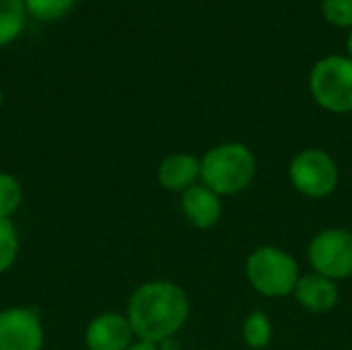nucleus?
Instances as JSON below:
<instances>
[{"label": "nucleus", "mask_w": 352, "mask_h": 350, "mask_svg": "<svg viewBox=\"0 0 352 350\" xmlns=\"http://www.w3.org/2000/svg\"><path fill=\"white\" fill-rule=\"evenodd\" d=\"M25 14L23 0H0V47L19 37L25 27Z\"/></svg>", "instance_id": "f8f14e48"}, {"label": "nucleus", "mask_w": 352, "mask_h": 350, "mask_svg": "<svg viewBox=\"0 0 352 350\" xmlns=\"http://www.w3.org/2000/svg\"><path fill=\"white\" fill-rule=\"evenodd\" d=\"M19 233L12 221L0 219V274L8 272L19 256Z\"/></svg>", "instance_id": "2eb2a0df"}, {"label": "nucleus", "mask_w": 352, "mask_h": 350, "mask_svg": "<svg viewBox=\"0 0 352 350\" xmlns=\"http://www.w3.org/2000/svg\"><path fill=\"white\" fill-rule=\"evenodd\" d=\"M190 350H192V349H190Z\"/></svg>", "instance_id": "4be33fe9"}, {"label": "nucleus", "mask_w": 352, "mask_h": 350, "mask_svg": "<svg viewBox=\"0 0 352 350\" xmlns=\"http://www.w3.org/2000/svg\"><path fill=\"white\" fill-rule=\"evenodd\" d=\"M324 17L336 27H352V0H324Z\"/></svg>", "instance_id": "f3484780"}, {"label": "nucleus", "mask_w": 352, "mask_h": 350, "mask_svg": "<svg viewBox=\"0 0 352 350\" xmlns=\"http://www.w3.org/2000/svg\"><path fill=\"white\" fill-rule=\"evenodd\" d=\"M136 340L126 314L105 311L95 316L85 330L87 350H126Z\"/></svg>", "instance_id": "6e6552de"}, {"label": "nucleus", "mask_w": 352, "mask_h": 350, "mask_svg": "<svg viewBox=\"0 0 352 350\" xmlns=\"http://www.w3.org/2000/svg\"><path fill=\"white\" fill-rule=\"evenodd\" d=\"M0 105H2V89H0Z\"/></svg>", "instance_id": "412c9836"}, {"label": "nucleus", "mask_w": 352, "mask_h": 350, "mask_svg": "<svg viewBox=\"0 0 352 350\" xmlns=\"http://www.w3.org/2000/svg\"><path fill=\"white\" fill-rule=\"evenodd\" d=\"M243 342L254 350L266 349L272 340V324L264 311H252L243 322Z\"/></svg>", "instance_id": "ddd939ff"}, {"label": "nucleus", "mask_w": 352, "mask_h": 350, "mask_svg": "<svg viewBox=\"0 0 352 350\" xmlns=\"http://www.w3.org/2000/svg\"><path fill=\"white\" fill-rule=\"evenodd\" d=\"M291 184L307 198H328L338 186V165L322 149H307L295 155L289 167Z\"/></svg>", "instance_id": "39448f33"}, {"label": "nucleus", "mask_w": 352, "mask_h": 350, "mask_svg": "<svg viewBox=\"0 0 352 350\" xmlns=\"http://www.w3.org/2000/svg\"><path fill=\"white\" fill-rule=\"evenodd\" d=\"M45 328L41 318L27 307H6L0 311V350H41Z\"/></svg>", "instance_id": "0eeeda50"}, {"label": "nucleus", "mask_w": 352, "mask_h": 350, "mask_svg": "<svg viewBox=\"0 0 352 350\" xmlns=\"http://www.w3.org/2000/svg\"><path fill=\"white\" fill-rule=\"evenodd\" d=\"M314 272L342 281L352 276V233L346 229H324L309 243Z\"/></svg>", "instance_id": "423d86ee"}, {"label": "nucleus", "mask_w": 352, "mask_h": 350, "mask_svg": "<svg viewBox=\"0 0 352 350\" xmlns=\"http://www.w3.org/2000/svg\"><path fill=\"white\" fill-rule=\"evenodd\" d=\"M295 299L301 307L314 314H326L338 303L336 281L326 278L318 272L305 274L295 287Z\"/></svg>", "instance_id": "9b49d317"}, {"label": "nucleus", "mask_w": 352, "mask_h": 350, "mask_svg": "<svg viewBox=\"0 0 352 350\" xmlns=\"http://www.w3.org/2000/svg\"><path fill=\"white\" fill-rule=\"evenodd\" d=\"M256 175V157L241 142H225L200 159V182L219 196L243 192Z\"/></svg>", "instance_id": "f03ea898"}, {"label": "nucleus", "mask_w": 352, "mask_h": 350, "mask_svg": "<svg viewBox=\"0 0 352 350\" xmlns=\"http://www.w3.org/2000/svg\"><path fill=\"white\" fill-rule=\"evenodd\" d=\"M245 276L264 297H287L295 293L301 278L297 260L274 245H262L250 254L245 262Z\"/></svg>", "instance_id": "7ed1b4c3"}, {"label": "nucleus", "mask_w": 352, "mask_h": 350, "mask_svg": "<svg viewBox=\"0 0 352 350\" xmlns=\"http://www.w3.org/2000/svg\"><path fill=\"white\" fill-rule=\"evenodd\" d=\"M182 212L196 229H210L221 221L223 215L221 196L204 184H196L182 194Z\"/></svg>", "instance_id": "1a4fd4ad"}, {"label": "nucleus", "mask_w": 352, "mask_h": 350, "mask_svg": "<svg viewBox=\"0 0 352 350\" xmlns=\"http://www.w3.org/2000/svg\"><path fill=\"white\" fill-rule=\"evenodd\" d=\"M157 347H159V350H184L182 349V342L177 340V336L165 338V340H161Z\"/></svg>", "instance_id": "a211bd4d"}, {"label": "nucleus", "mask_w": 352, "mask_h": 350, "mask_svg": "<svg viewBox=\"0 0 352 350\" xmlns=\"http://www.w3.org/2000/svg\"><path fill=\"white\" fill-rule=\"evenodd\" d=\"M314 99L328 111H352V60L344 56H328L320 60L309 76Z\"/></svg>", "instance_id": "20e7f679"}, {"label": "nucleus", "mask_w": 352, "mask_h": 350, "mask_svg": "<svg viewBox=\"0 0 352 350\" xmlns=\"http://www.w3.org/2000/svg\"><path fill=\"white\" fill-rule=\"evenodd\" d=\"M157 179L165 190L184 194L200 179V159L188 153H173L161 161Z\"/></svg>", "instance_id": "9d476101"}, {"label": "nucleus", "mask_w": 352, "mask_h": 350, "mask_svg": "<svg viewBox=\"0 0 352 350\" xmlns=\"http://www.w3.org/2000/svg\"><path fill=\"white\" fill-rule=\"evenodd\" d=\"M23 204V186L12 173H0V219L12 221Z\"/></svg>", "instance_id": "4468645a"}, {"label": "nucleus", "mask_w": 352, "mask_h": 350, "mask_svg": "<svg viewBox=\"0 0 352 350\" xmlns=\"http://www.w3.org/2000/svg\"><path fill=\"white\" fill-rule=\"evenodd\" d=\"M25 10L37 21H56L72 10L76 0H23Z\"/></svg>", "instance_id": "dca6fc26"}, {"label": "nucleus", "mask_w": 352, "mask_h": 350, "mask_svg": "<svg viewBox=\"0 0 352 350\" xmlns=\"http://www.w3.org/2000/svg\"><path fill=\"white\" fill-rule=\"evenodd\" d=\"M126 350H159V347L153 344V342H146V340H138V338H136Z\"/></svg>", "instance_id": "6ab92c4d"}, {"label": "nucleus", "mask_w": 352, "mask_h": 350, "mask_svg": "<svg viewBox=\"0 0 352 350\" xmlns=\"http://www.w3.org/2000/svg\"><path fill=\"white\" fill-rule=\"evenodd\" d=\"M346 47H349V54H351V60H352V31H351V35H349V43H346Z\"/></svg>", "instance_id": "aec40b11"}, {"label": "nucleus", "mask_w": 352, "mask_h": 350, "mask_svg": "<svg viewBox=\"0 0 352 350\" xmlns=\"http://www.w3.org/2000/svg\"><path fill=\"white\" fill-rule=\"evenodd\" d=\"M126 318L138 340L159 344L177 336L190 318V299L186 291L171 281L142 283L128 301Z\"/></svg>", "instance_id": "f257e3e1"}]
</instances>
